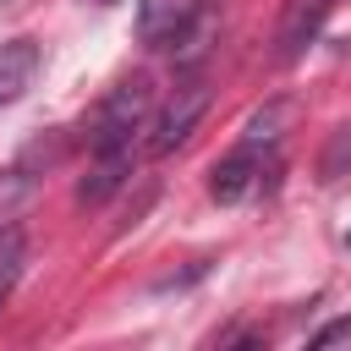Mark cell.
<instances>
[{"label":"cell","instance_id":"obj_7","mask_svg":"<svg viewBox=\"0 0 351 351\" xmlns=\"http://www.w3.org/2000/svg\"><path fill=\"white\" fill-rule=\"evenodd\" d=\"M132 176V159L126 154H93V165H88V176L77 181V203H88V208H99L121 181Z\"/></svg>","mask_w":351,"mask_h":351},{"label":"cell","instance_id":"obj_6","mask_svg":"<svg viewBox=\"0 0 351 351\" xmlns=\"http://www.w3.org/2000/svg\"><path fill=\"white\" fill-rule=\"evenodd\" d=\"M38 66H44V49L33 38H5L0 44V110L16 104L33 82H38Z\"/></svg>","mask_w":351,"mask_h":351},{"label":"cell","instance_id":"obj_8","mask_svg":"<svg viewBox=\"0 0 351 351\" xmlns=\"http://www.w3.org/2000/svg\"><path fill=\"white\" fill-rule=\"evenodd\" d=\"M22 263H27V241H22V230H16V225H0V307H5V296L16 291Z\"/></svg>","mask_w":351,"mask_h":351},{"label":"cell","instance_id":"obj_3","mask_svg":"<svg viewBox=\"0 0 351 351\" xmlns=\"http://www.w3.org/2000/svg\"><path fill=\"white\" fill-rule=\"evenodd\" d=\"M203 110H208V82H203V77H186V82H181V88L165 99V110H159V121H154L148 148H154V154L181 148V143L192 137V126L203 121Z\"/></svg>","mask_w":351,"mask_h":351},{"label":"cell","instance_id":"obj_1","mask_svg":"<svg viewBox=\"0 0 351 351\" xmlns=\"http://www.w3.org/2000/svg\"><path fill=\"white\" fill-rule=\"evenodd\" d=\"M148 121H154V77L148 71H132V77H121L104 93V104H99V115L88 126V148L93 154H126L132 159V148L148 132Z\"/></svg>","mask_w":351,"mask_h":351},{"label":"cell","instance_id":"obj_4","mask_svg":"<svg viewBox=\"0 0 351 351\" xmlns=\"http://www.w3.org/2000/svg\"><path fill=\"white\" fill-rule=\"evenodd\" d=\"M203 5L208 0H143L137 5V38L154 44V49H176L203 22Z\"/></svg>","mask_w":351,"mask_h":351},{"label":"cell","instance_id":"obj_12","mask_svg":"<svg viewBox=\"0 0 351 351\" xmlns=\"http://www.w3.org/2000/svg\"><path fill=\"white\" fill-rule=\"evenodd\" d=\"M0 5H11V0H0Z\"/></svg>","mask_w":351,"mask_h":351},{"label":"cell","instance_id":"obj_9","mask_svg":"<svg viewBox=\"0 0 351 351\" xmlns=\"http://www.w3.org/2000/svg\"><path fill=\"white\" fill-rule=\"evenodd\" d=\"M33 197V170L16 165V170H0V225H11Z\"/></svg>","mask_w":351,"mask_h":351},{"label":"cell","instance_id":"obj_5","mask_svg":"<svg viewBox=\"0 0 351 351\" xmlns=\"http://www.w3.org/2000/svg\"><path fill=\"white\" fill-rule=\"evenodd\" d=\"M335 0H285V16H280V33H274V55L280 60H296L329 22Z\"/></svg>","mask_w":351,"mask_h":351},{"label":"cell","instance_id":"obj_2","mask_svg":"<svg viewBox=\"0 0 351 351\" xmlns=\"http://www.w3.org/2000/svg\"><path fill=\"white\" fill-rule=\"evenodd\" d=\"M269 170H280V148H263V143L241 137V143L208 170V192H214L219 203H241V197H252V192L263 186Z\"/></svg>","mask_w":351,"mask_h":351},{"label":"cell","instance_id":"obj_10","mask_svg":"<svg viewBox=\"0 0 351 351\" xmlns=\"http://www.w3.org/2000/svg\"><path fill=\"white\" fill-rule=\"evenodd\" d=\"M340 340H351V318H335V324H324L313 335V346H340Z\"/></svg>","mask_w":351,"mask_h":351},{"label":"cell","instance_id":"obj_11","mask_svg":"<svg viewBox=\"0 0 351 351\" xmlns=\"http://www.w3.org/2000/svg\"><path fill=\"white\" fill-rule=\"evenodd\" d=\"M99 5H110V0H99Z\"/></svg>","mask_w":351,"mask_h":351}]
</instances>
